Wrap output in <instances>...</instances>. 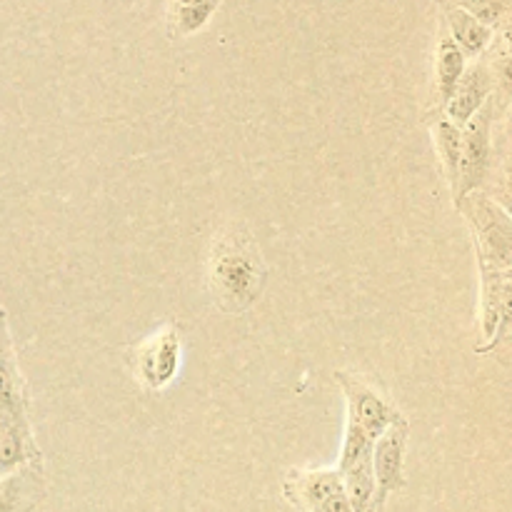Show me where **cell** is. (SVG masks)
Returning <instances> with one entry per match:
<instances>
[{"instance_id": "6da1fadb", "label": "cell", "mask_w": 512, "mask_h": 512, "mask_svg": "<svg viewBox=\"0 0 512 512\" xmlns=\"http://www.w3.org/2000/svg\"><path fill=\"white\" fill-rule=\"evenodd\" d=\"M458 208L473 230L480 265V333L488 353L498 345L510 313V268H512V225L508 213L480 190L460 195Z\"/></svg>"}, {"instance_id": "7a4b0ae2", "label": "cell", "mask_w": 512, "mask_h": 512, "mask_svg": "<svg viewBox=\"0 0 512 512\" xmlns=\"http://www.w3.org/2000/svg\"><path fill=\"white\" fill-rule=\"evenodd\" d=\"M268 280L258 243L245 230L228 228L215 238L208 260V288L223 313L238 315L258 303Z\"/></svg>"}, {"instance_id": "3957f363", "label": "cell", "mask_w": 512, "mask_h": 512, "mask_svg": "<svg viewBox=\"0 0 512 512\" xmlns=\"http://www.w3.org/2000/svg\"><path fill=\"white\" fill-rule=\"evenodd\" d=\"M335 380H338L345 395V405H348V420H345V435L335 470H348L353 465L370 463L378 435L403 415L360 375L338 370Z\"/></svg>"}, {"instance_id": "277c9868", "label": "cell", "mask_w": 512, "mask_h": 512, "mask_svg": "<svg viewBox=\"0 0 512 512\" xmlns=\"http://www.w3.org/2000/svg\"><path fill=\"white\" fill-rule=\"evenodd\" d=\"M283 495L303 512H355L335 468H295L285 475Z\"/></svg>"}, {"instance_id": "5b68a950", "label": "cell", "mask_w": 512, "mask_h": 512, "mask_svg": "<svg viewBox=\"0 0 512 512\" xmlns=\"http://www.w3.org/2000/svg\"><path fill=\"white\" fill-rule=\"evenodd\" d=\"M408 420L398 418L390 423L373 443V480H375V512H383L390 495L403 490L405 485V445H408Z\"/></svg>"}, {"instance_id": "8992f818", "label": "cell", "mask_w": 512, "mask_h": 512, "mask_svg": "<svg viewBox=\"0 0 512 512\" xmlns=\"http://www.w3.org/2000/svg\"><path fill=\"white\" fill-rule=\"evenodd\" d=\"M490 123H493V108L488 103L460 128L463 143H460V168L458 185H455V198L480 190L490 173L493 163V143H490Z\"/></svg>"}, {"instance_id": "52a82bcc", "label": "cell", "mask_w": 512, "mask_h": 512, "mask_svg": "<svg viewBox=\"0 0 512 512\" xmlns=\"http://www.w3.org/2000/svg\"><path fill=\"white\" fill-rule=\"evenodd\" d=\"M183 360V340H180L178 328L158 330L150 335L133 355L135 378L148 390H163L175 380Z\"/></svg>"}, {"instance_id": "ba28073f", "label": "cell", "mask_w": 512, "mask_h": 512, "mask_svg": "<svg viewBox=\"0 0 512 512\" xmlns=\"http://www.w3.org/2000/svg\"><path fill=\"white\" fill-rule=\"evenodd\" d=\"M30 463H43L33 440V428L25 408L0 410V475Z\"/></svg>"}, {"instance_id": "9c48e42d", "label": "cell", "mask_w": 512, "mask_h": 512, "mask_svg": "<svg viewBox=\"0 0 512 512\" xmlns=\"http://www.w3.org/2000/svg\"><path fill=\"white\" fill-rule=\"evenodd\" d=\"M493 70L488 68L485 63L473 65V68H465V73L460 75L458 85H455L453 95H450L448 103L443 105L445 108V118L453 120L458 128H463L485 103L493 95L495 88V78Z\"/></svg>"}, {"instance_id": "30bf717a", "label": "cell", "mask_w": 512, "mask_h": 512, "mask_svg": "<svg viewBox=\"0 0 512 512\" xmlns=\"http://www.w3.org/2000/svg\"><path fill=\"white\" fill-rule=\"evenodd\" d=\"M440 8V25L448 30L450 38L458 43V48L463 50L470 58H480L485 50L493 45L495 30L488 28L485 23H480L475 15H470L468 10L458 8V5L448 3V0H438Z\"/></svg>"}, {"instance_id": "8fae6325", "label": "cell", "mask_w": 512, "mask_h": 512, "mask_svg": "<svg viewBox=\"0 0 512 512\" xmlns=\"http://www.w3.org/2000/svg\"><path fill=\"white\" fill-rule=\"evenodd\" d=\"M45 475L43 463H30L0 475V512H30L43 500Z\"/></svg>"}, {"instance_id": "7c38bea8", "label": "cell", "mask_w": 512, "mask_h": 512, "mask_svg": "<svg viewBox=\"0 0 512 512\" xmlns=\"http://www.w3.org/2000/svg\"><path fill=\"white\" fill-rule=\"evenodd\" d=\"M465 68H468V55L458 48V43L448 35V30L440 25L438 45H435V93H438L440 108L450 100Z\"/></svg>"}, {"instance_id": "4fadbf2b", "label": "cell", "mask_w": 512, "mask_h": 512, "mask_svg": "<svg viewBox=\"0 0 512 512\" xmlns=\"http://www.w3.org/2000/svg\"><path fill=\"white\" fill-rule=\"evenodd\" d=\"M220 3L223 0H168V20H165L168 38H190L198 30H203L215 15V10L220 8Z\"/></svg>"}, {"instance_id": "5bb4252c", "label": "cell", "mask_w": 512, "mask_h": 512, "mask_svg": "<svg viewBox=\"0 0 512 512\" xmlns=\"http://www.w3.org/2000/svg\"><path fill=\"white\" fill-rule=\"evenodd\" d=\"M460 143H463V133L453 120L443 118L435 123V148H438L440 160H443L445 175H448L450 188L455 190L458 185V168H460Z\"/></svg>"}, {"instance_id": "9a60e30c", "label": "cell", "mask_w": 512, "mask_h": 512, "mask_svg": "<svg viewBox=\"0 0 512 512\" xmlns=\"http://www.w3.org/2000/svg\"><path fill=\"white\" fill-rule=\"evenodd\" d=\"M448 3L468 10L470 15H475L480 23L493 30H498L508 18V0H448Z\"/></svg>"}]
</instances>
